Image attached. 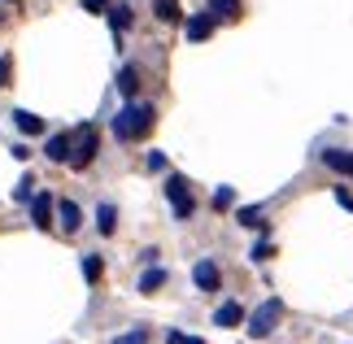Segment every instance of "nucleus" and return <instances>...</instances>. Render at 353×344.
Listing matches in <instances>:
<instances>
[{"label": "nucleus", "instance_id": "obj_1", "mask_svg": "<svg viewBox=\"0 0 353 344\" xmlns=\"http://www.w3.org/2000/svg\"><path fill=\"white\" fill-rule=\"evenodd\" d=\"M153 122H157V109H153V105H144V101H127V105L118 109V118H114V140H118V144L144 140V135L153 131Z\"/></svg>", "mask_w": 353, "mask_h": 344}, {"label": "nucleus", "instance_id": "obj_2", "mask_svg": "<svg viewBox=\"0 0 353 344\" xmlns=\"http://www.w3.org/2000/svg\"><path fill=\"white\" fill-rule=\"evenodd\" d=\"M97 161V127L92 122H83V127L74 131V140H70V157H65V166H74V170H83Z\"/></svg>", "mask_w": 353, "mask_h": 344}, {"label": "nucleus", "instance_id": "obj_3", "mask_svg": "<svg viewBox=\"0 0 353 344\" xmlns=\"http://www.w3.org/2000/svg\"><path fill=\"white\" fill-rule=\"evenodd\" d=\"M166 201H170V214L179 218V223H188V218H192V210H196L192 188H188L183 174H166Z\"/></svg>", "mask_w": 353, "mask_h": 344}, {"label": "nucleus", "instance_id": "obj_4", "mask_svg": "<svg viewBox=\"0 0 353 344\" xmlns=\"http://www.w3.org/2000/svg\"><path fill=\"white\" fill-rule=\"evenodd\" d=\"M279 318H283V301H279V296L262 301V305L253 310V318H249V336H253V340H266V336L279 327Z\"/></svg>", "mask_w": 353, "mask_h": 344}, {"label": "nucleus", "instance_id": "obj_5", "mask_svg": "<svg viewBox=\"0 0 353 344\" xmlns=\"http://www.w3.org/2000/svg\"><path fill=\"white\" fill-rule=\"evenodd\" d=\"M192 279L201 292H219V266H214V257H201L192 266Z\"/></svg>", "mask_w": 353, "mask_h": 344}, {"label": "nucleus", "instance_id": "obj_6", "mask_svg": "<svg viewBox=\"0 0 353 344\" xmlns=\"http://www.w3.org/2000/svg\"><path fill=\"white\" fill-rule=\"evenodd\" d=\"M214 26H219V18H214V13L205 9V13H192V18H188V39H210L214 35Z\"/></svg>", "mask_w": 353, "mask_h": 344}, {"label": "nucleus", "instance_id": "obj_7", "mask_svg": "<svg viewBox=\"0 0 353 344\" xmlns=\"http://www.w3.org/2000/svg\"><path fill=\"white\" fill-rule=\"evenodd\" d=\"M31 223L39 231L52 223V196H48V192H35V196H31Z\"/></svg>", "mask_w": 353, "mask_h": 344}, {"label": "nucleus", "instance_id": "obj_8", "mask_svg": "<svg viewBox=\"0 0 353 344\" xmlns=\"http://www.w3.org/2000/svg\"><path fill=\"white\" fill-rule=\"evenodd\" d=\"M323 166L353 179V153H349V148H327V153H323Z\"/></svg>", "mask_w": 353, "mask_h": 344}, {"label": "nucleus", "instance_id": "obj_9", "mask_svg": "<svg viewBox=\"0 0 353 344\" xmlns=\"http://www.w3.org/2000/svg\"><path fill=\"white\" fill-rule=\"evenodd\" d=\"M240 323H244V310L236 301H223V305L214 310V327H240Z\"/></svg>", "mask_w": 353, "mask_h": 344}, {"label": "nucleus", "instance_id": "obj_10", "mask_svg": "<svg viewBox=\"0 0 353 344\" xmlns=\"http://www.w3.org/2000/svg\"><path fill=\"white\" fill-rule=\"evenodd\" d=\"M70 140H74V135H48V144H44V157L48 161H65V157H70Z\"/></svg>", "mask_w": 353, "mask_h": 344}, {"label": "nucleus", "instance_id": "obj_11", "mask_svg": "<svg viewBox=\"0 0 353 344\" xmlns=\"http://www.w3.org/2000/svg\"><path fill=\"white\" fill-rule=\"evenodd\" d=\"M135 92H140V70H135V65H122L118 70V96L135 101Z\"/></svg>", "mask_w": 353, "mask_h": 344}, {"label": "nucleus", "instance_id": "obj_12", "mask_svg": "<svg viewBox=\"0 0 353 344\" xmlns=\"http://www.w3.org/2000/svg\"><path fill=\"white\" fill-rule=\"evenodd\" d=\"M9 118H13V127H18L22 135H39V131H44V122H39V118L31 114V109H13Z\"/></svg>", "mask_w": 353, "mask_h": 344}, {"label": "nucleus", "instance_id": "obj_13", "mask_svg": "<svg viewBox=\"0 0 353 344\" xmlns=\"http://www.w3.org/2000/svg\"><path fill=\"white\" fill-rule=\"evenodd\" d=\"M61 218V231H79V223H83V214H79V205L74 201H61V205H52Z\"/></svg>", "mask_w": 353, "mask_h": 344}, {"label": "nucleus", "instance_id": "obj_14", "mask_svg": "<svg viewBox=\"0 0 353 344\" xmlns=\"http://www.w3.org/2000/svg\"><path fill=\"white\" fill-rule=\"evenodd\" d=\"M97 231H101V236H114V231H118V210L110 201L97 205Z\"/></svg>", "mask_w": 353, "mask_h": 344}, {"label": "nucleus", "instance_id": "obj_15", "mask_svg": "<svg viewBox=\"0 0 353 344\" xmlns=\"http://www.w3.org/2000/svg\"><path fill=\"white\" fill-rule=\"evenodd\" d=\"M105 18H110V26H114V39L131 26V5H110L105 9Z\"/></svg>", "mask_w": 353, "mask_h": 344}, {"label": "nucleus", "instance_id": "obj_16", "mask_svg": "<svg viewBox=\"0 0 353 344\" xmlns=\"http://www.w3.org/2000/svg\"><path fill=\"white\" fill-rule=\"evenodd\" d=\"M161 283H166V270H161V266H148V270H144V279H140V292H144V296H153Z\"/></svg>", "mask_w": 353, "mask_h": 344}, {"label": "nucleus", "instance_id": "obj_17", "mask_svg": "<svg viewBox=\"0 0 353 344\" xmlns=\"http://www.w3.org/2000/svg\"><path fill=\"white\" fill-rule=\"evenodd\" d=\"M236 223L240 227H266L262 223V205H240V210H236Z\"/></svg>", "mask_w": 353, "mask_h": 344}, {"label": "nucleus", "instance_id": "obj_18", "mask_svg": "<svg viewBox=\"0 0 353 344\" xmlns=\"http://www.w3.org/2000/svg\"><path fill=\"white\" fill-rule=\"evenodd\" d=\"M210 13H214V18H232L236 22L244 9H240V0H210Z\"/></svg>", "mask_w": 353, "mask_h": 344}, {"label": "nucleus", "instance_id": "obj_19", "mask_svg": "<svg viewBox=\"0 0 353 344\" xmlns=\"http://www.w3.org/2000/svg\"><path fill=\"white\" fill-rule=\"evenodd\" d=\"M153 9H157V18H161V22H179V18H183L179 0H153Z\"/></svg>", "mask_w": 353, "mask_h": 344}, {"label": "nucleus", "instance_id": "obj_20", "mask_svg": "<svg viewBox=\"0 0 353 344\" xmlns=\"http://www.w3.org/2000/svg\"><path fill=\"white\" fill-rule=\"evenodd\" d=\"M31 196H35V179L26 174V179H18V188H13V201H18V205H31Z\"/></svg>", "mask_w": 353, "mask_h": 344}, {"label": "nucleus", "instance_id": "obj_21", "mask_svg": "<svg viewBox=\"0 0 353 344\" xmlns=\"http://www.w3.org/2000/svg\"><path fill=\"white\" fill-rule=\"evenodd\" d=\"M232 205H236V188H227V183H223L219 192H214V210L223 214V210H232Z\"/></svg>", "mask_w": 353, "mask_h": 344}, {"label": "nucleus", "instance_id": "obj_22", "mask_svg": "<svg viewBox=\"0 0 353 344\" xmlns=\"http://www.w3.org/2000/svg\"><path fill=\"white\" fill-rule=\"evenodd\" d=\"M114 344H148V327H131V332H122Z\"/></svg>", "mask_w": 353, "mask_h": 344}, {"label": "nucleus", "instance_id": "obj_23", "mask_svg": "<svg viewBox=\"0 0 353 344\" xmlns=\"http://www.w3.org/2000/svg\"><path fill=\"white\" fill-rule=\"evenodd\" d=\"M83 279H88V283H97V279H101V257H97V253H88V257H83Z\"/></svg>", "mask_w": 353, "mask_h": 344}, {"label": "nucleus", "instance_id": "obj_24", "mask_svg": "<svg viewBox=\"0 0 353 344\" xmlns=\"http://www.w3.org/2000/svg\"><path fill=\"white\" fill-rule=\"evenodd\" d=\"M253 261H270V257H275V249H270V244L262 240V244H253V253H249Z\"/></svg>", "mask_w": 353, "mask_h": 344}, {"label": "nucleus", "instance_id": "obj_25", "mask_svg": "<svg viewBox=\"0 0 353 344\" xmlns=\"http://www.w3.org/2000/svg\"><path fill=\"white\" fill-rule=\"evenodd\" d=\"M144 166H148V170H166V153H157V148H153V153L144 157Z\"/></svg>", "mask_w": 353, "mask_h": 344}, {"label": "nucleus", "instance_id": "obj_26", "mask_svg": "<svg viewBox=\"0 0 353 344\" xmlns=\"http://www.w3.org/2000/svg\"><path fill=\"white\" fill-rule=\"evenodd\" d=\"M114 0H83V13H105Z\"/></svg>", "mask_w": 353, "mask_h": 344}, {"label": "nucleus", "instance_id": "obj_27", "mask_svg": "<svg viewBox=\"0 0 353 344\" xmlns=\"http://www.w3.org/2000/svg\"><path fill=\"white\" fill-rule=\"evenodd\" d=\"M9 70H13L9 57H0V88H9Z\"/></svg>", "mask_w": 353, "mask_h": 344}, {"label": "nucleus", "instance_id": "obj_28", "mask_svg": "<svg viewBox=\"0 0 353 344\" xmlns=\"http://www.w3.org/2000/svg\"><path fill=\"white\" fill-rule=\"evenodd\" d=\"M336 201H341V205H345V210H353V196H349V192H345V188H336Z\"/></svg>", "mask_w": 353, "mask_h": 344}, {"label": "nucleus", "instance_id": "obj_29", "mask_svg": "<svg viewBox=\"0 0 353 344\" xmlns=\"http://www.w3.org/2000/svg\"><path fill=\"white\" fill-rule=\"evenodd\" d=\"M179 344H205V340H201V336H183Z\"/></svg>", "mask_w": 353, "mask_h": 344}]
</instances>
